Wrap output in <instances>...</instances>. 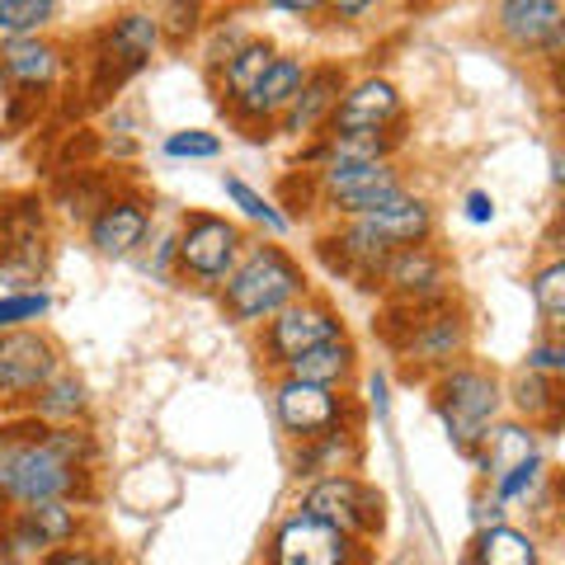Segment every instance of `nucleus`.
Returning a JSON list of instances; mask_svg holds the SVG:
<instances>
[{"instance_id": "nucleus-2", "label": "nucleus", "mask_w": 565, "mask_h": 565, "mask_svg": "<svg viewBox=\"0 0 565 565\" xmlns=\"http://www.w3.org/2000/svg\"><path fill=\"white\" fill-rule=\"evenodd\" d=\"M81 481V467H71L66 457H57L43 444V424L39 438H29L20 429H10L0 438V500L33 504V500H57L71 494Z\"/></svg>"}, {"instance_id": "nucleus-13", "label": "nucleus", "mask_w": 565, "mask_h": 565, "mask_svg": "<svg viewBox=\"0 0 565 565\" xmlns=\"http://www.w3.org/2000/svg\"><path fill=\"white\" fill-rule=\"evenodd\" d=\"M401 114V95H396V85L392 81H382V76H367L359 81L353 90L340 95V104L330 109V128L334 137H349V132H386L396 122Z\"/></svg>"}, {"instance_id": "nucleus-4", "label": "nucleus", "mask_w": 565, "mask_h": 565, "mask_svg": "<svg viewBox=\"0 0 565 565\" xmlns=\"http://www.w3.org/2000/svg\"><path fill=\"white\" fill-rule=\"evenodd\" d=\"M321 189L334 212L344 217H363L373 207H386L392 199H401V180L386 161H359V156H326L321 170Z\"/></svg>"}, {"instance_id": "nucleus-8", "label": "nucleus", "mask_w": 565, "mask_h": 565, "mask_svg": "<svg viewBox=\"0 0 565 565\" xmlns=\"http://www.w3.org/2000/svg\"><path fill=\"white\" fill-rule=\"evenodd\" d=\"M353 537H344L340 527H330L316 514H292L278 523L269 561L274 565H353Z\"/></svg>"}, {"instance_id": "nucleus-33", "label": "nucleus", "mask_w": 565, "mask_h": 565, "mask_svg": "<svg viewBox=\"0 0 565 565\" xmlns=\"http://www.w3.org/2000/svg\"><path fill=\"white\" fill-rule=\"evenodd\" d=\"M47 552V542L33 533V527L24 519H14L6 523V533H0V556H6L10 565H29V561H39Z\"/></svg>"}, {"instance_id": "nucleus-36", "label": "nucleus", "mask_w": 565, "mask_h": 565, "mask_svg": "<svg viewBox=\"0 0 565 565\" xmlns=\"http://www.w3.org/2000/svg\"><path fill=\"white\" fill-rule=\"evenodd\" d=\"M156 24H166L174 43L189 39L193 24H199V0H161V14H156Z\"/></svg>"}, {"instance_id": "nucleus-15", "label": "nucleus", "mask_w": 565, "mask_h": 565, "mask_svg": "<svg viewBox=\"0 0 565 565\" xmlns=\"http://www.w3.org/2000/svg\"><path fill=\"white\" fill-rule=\"evenodd\" d=\"M411 363H429V367H448L457 353L467 349V321L457 311H448L444 302H434L424 321L411 326V334L396 344Z\"/></svg>"}, {"instance_id": "nucleus-32", "label": "nucleus", "mask_w": 565, "mask_h": 565, "mask_svg": "<svg viewBox=\"0 0 565 565\" xmlns=\"http://www.w3.org/2000/svg\"><path fill=\"white\" fill-rule=\"evenodd\" d=\"M47 311H52L47 292H6V297H0V334L39 321V316H47Z\"/></svg>"}, {"instance_id": "nucleus-16", "label": "nucleus", "mask_w": 565, "mask_h": 565, "mask_svg": "<svg viewBox=\"0 0 565 565\" xmlns=\"http://www.w3.org/2000/svg\"><path fill=\"white\" fill-rule=\"evenodd\" d=\"M302 76H307V66L297 62V57H274L269 71H264L250 90H245L241 99H232L236 118H250V122L282 118V109L292 104V95L302 90Z\"/></svg>"}, {"instance_id": "nucleus-23", "label": "nucleus", "mask_w": 565, "mask_h": 565, "mask_svg": "<svg viewBox=\"0 0 565 565\" xmlns=\"http://www.w3.org/2000/svg\"><path fill=\"white\" fill-rule=\"evenodd\" d=\"M471 565H542V556L527 533H519V527H509V523H494V527L476 533Z\"/></svg>"}, {"instance_id": "nucleus-40", "label": "nucleus", "mask_w": 565, "mask_h": 565, "mask_svg": "<svg viewBox=\"0 0 565 565\" xmlns=\"http://www.w3.org/2000/svg\"><path fill=\"white\" fill-rule=\"evenodd\" d=\"M377 0H330V10L334 14H344V20H353V14H363V10H373Z\"/></svg>"}, {"instance_id": "nucleus-22", "label": "nucleus", "mask_w": 565, "mask_h": 565, "mask_svg": "<svg viewBox=\"0 0 565 565\" xmlns=\"http://www.w3.org/2000/svg\"><path fill=\"white\" fill-rule=\"evenodd\" d=\"M476 462H481L486 476H504L509 467H519L527 462V457H537V434H533V424H500V429H486V438L476 444Z\"/></svg>"}, {"instance_id": "nucleus-9", "label": "nucleus", "mask_w": 565, "mask_h": 565, "mask_svg": "<svg viewBox=\"0 0 565 565\" xmlns=\"http://www.w3.org/2000/svg\"><path fill=\"white\" fill-rule=\"evenodd\" d=\"M340 316L326 302H311V297H297L282 311L269 316V334H264V349H269V363H292L297 353H307L326 340H340Z\"/></svg>"}, {"instance_id": "nucleus-12", "label": "nucleus", "mask_w": 565, "mask_h": 565, "mask_svg": "<svg viewBox=\"0 0 565 565\" xmlns=\"http://www.w3.org/2000/svg\"><path fill=\"white\" fill-rule=\"evenodd\" d=\"M500 33L523 52H542L556 62L565 43V10L561 0H500Z\"/></svg>"}, {"instance_id": "nucleus-41", "label": "nucleus", "mask_w": 565, "mask_h": 565, "mask_svg": "<svg viewBox=\"0 0 565 565\" xmlns=\"http://www.w3.org/2000/svg\"><path fill=\"white\" fill-rule=\"evenodd\" d=\"M500 509H504L500 500H490V504H486V500H476V523H481V527H494V523H500Z\"/></svg>"}, {"instance_id": "nucleus-39", "label": "nucleus", "mask_w": 565, "mask_h": 565, "mask_svg": "<svg viewBox=\"0 0 565 565\" xmlns=\"http://www.w3.org/2000/svg\"><path fill=\"white\" fill-rule=\"evenodd\" d=\"M467 217H471L476 226H486V222H494V199H490V193H481V189H476V193H471V199H467Z\"/></svg>"}, {"instance_id": "nucleus-37", "label": "nucleus", "mask_w": 565, "mask_h": 565, "mask_svg": "<svg viewBox=\"0 0 565 565\" xmlns=\"http://www.w3.org/2000/svg\"><path fill=\"white\" fill-rule=\"evenodd\" d=\"M527 367H533V373H546V377H561L565 373V349L556 340H546V344H537L533 353H527Z\"/></svg>"}, {"instance_id": "nucleus-34", "label": "nucleus", "mask_w": 565, "mask_h": 565, "mask_svg": "<svg viewBox=\"0 0 565 565\" xmlns=\"http://www.w3.org/2000/svg\"><path fill=\"white\" fill-rule=\"evenodd\" d=\"M166 156H174V161H212V156H222V141L212 132H199V128L170 132L166 137Z\"/></svg>"}, {"instance_id": "nucleus-20", "label": "nucleus", "mask_w": 565, "mask_h": 565, "mask_svg": "<svg viewBox=\"0 0 565 565\" xmlns=\"http://www.w3.org/2000/svg\"><path fill=\"white\" fill-rule=\"evenodd\" d=\"M0 71H6V81H14L20 90H43V85H52V76H57V47L43 39L0 43Z\"/></svg>"}, {"instance_id": "nucleus-19", "label": "nucleus", "mask_w": 565, "mask_h": 565, "mask_svg": "<svg viewBox=\"0 0 565 565\" xmlns=\"http://www.w3.org/2000/svg\"><path fill=\"white\" fill-rule=\"evenodd\" d=\"M363 222H367V232L382 236L392 250H401V245H419V241H429L434 232V212L424 199H411V193H401V199H392L386 207H373V212H363Z\"/></svg>"}, {"instance_id": "nucleus-1", "label": "nucleus", "mask_w": 565, "mask_h": 565, "mask_svg": "<svg viewBox=\"0 0 565 565\" xmlns=\"http://www.w3.org/2000/svg\"><path fill=\"white\" fill-rule=\"evenodd\" d=\"M302 288H307V278L288 250H278V245H255V250L245 255V264H236V269L226 274L222 307L232 321H269L274 311L297 302Z\"/></svg>"}, {"instance_id": "nucleus-28", "label": "nucleus", "mask_w": 565, "mask_h": 565, "mask_svg": "<svg viewBox=\"0 0 565 565\" xmlns=\"http://www.w3.org/2000/svg\"><path fill=\"white\" fill-rule=\"evenodd\" d=\"M52 14H57V0H0V43L39 39Z\"/></svg>"}, {"instance_id": "nucleus-29", "label": "nucleus", "mask_w": 565, "mask_h": 565, "mask_svg": "<svg viewBox=\"0 0 565 565\" xmlns=\"http://www.w3.org/2000/svg\"><path fill=\"white\" fill-rule=\"evenodd\" d=\"M353 457H359V444H353V434L349 429H330L321 438H311V452H302V462L297 467H307V471H344Z\"/></svg>"}, {"instance_id": "nucleus-11", "label": "nucleus", "mask_w": 565, "mask_h": 565, "mask_svg": "<svg viewBox=\"0 0 565 565\" xmlns=\"http://www.w3.org/2000/svg\"><path fill=\"white\" fill-rule=\"evenodd\" d=\"M274 411H278V424L288 434H297L302 444L321 438L330 429H340L344 419V401L330 392V386H316V382H297V377H282L274 386Z\"/></svg>"}, {"instance_id": "nucleus-17", "label": "nucleus", "mask_w": 565, "mask_h": 565, "mask_svg": "<svg viewBox=\"0 0 565 565\" xmlns=\"http://www.w3.org/2000/svg\"><path fill=\"white\" fill-rule=\"evenodd\" d=\"M344 95V71L340 66H316L302 76V90L292 95V104L282 109V132H311V128H321V122L330 118V109L340 104Z\"/></svg>"}, {"instance_id": "nucleus-7", "label": "nucleus", "mask_w": 565, "mask_h": 565, "mask_svg": "<svg viewBox=\"0 0 565 565\" xmlns=\"http://www.w3.org/2000/svg\"><path fill=\"white\" fill-rule=\"evenodd\" d=\"M174 255H180L184 274H193L199 282H217L232 274V264L241 255V226H232L226 217H212V212H189L180 226V241H174Z\"/></svg>"}, {"instance_id": "nucleus-3", "label": "nucleus", "mask_w": 565, "mask_h": 565, "mask_svg": "<svg viewBox=\"0 0 565 565\" xmlns=\"http://www.w3.org/2000/svg\"><path fill=\"white\" fill-rule=\"evenodd\" d=\"M434 405L444 415V429L452 438L457 452H476V444L486 438L494 411H500V382L481 367H448L434 386Z\"/></svg>"}, {"instance_id": "nucleus-42", "label": "nucleus", "mask_w": 565, "mask_h": 565, "mask_svg": "<svg viewBox=\"0 0 565 565\" xmlns=\"http://www.w3.org/2000/svg\"><path fill=\"white\" fill-rule=\"evenodd\" d=\"M367 396H373V411L386 415V377L382 373H373V382H367Z\"/></svg>"}, {"instance_id": "nucleus-35", "label": "nucleus", "mask_w": 565, "mask_h": 565, "mask_svg": "<svg viewBox=\"0 0 565 565\" xmlns=\"http://www.w3.org/2000/svg\"><path fill=\"white\" fill-rule=\"evenodd\" d=\"M537 476H542V457H527V462L509 467L504 476H494V500H500V504L523 500V494L537 486Z\"/></svg>"}, {"instance_id": "nucleus-30", "label": "nucleus", "mask_w": 565, "mask_h": 565, "mask_svg": "<svg viewBox=\"0 0 565 565\" xmlns=\"http://www.w3.org/2000/svg\"><path fill=\"white\" fill-rule=\"evenodd\" d=\"M222 189H226V199H232L241 212H245V217H250V222H259V226H269V232L278 236V232H288V217H282V212L269 203V199H264V193H255L250 184H245V180H236V174H226V180H222Z\"/></svg>"}, {"instance_id": "nucleus-5", "label": "nucleus", "mask_w": 565, "mask_h": 565, "mask_svg": "<svg viewBox=\"0 0 565 565\" xmlns=\"http://www.w3.org/2000/svg\"><path fill=\"white\" fill-rule=\"evenodd\" d=\"M156 43H161V24L147 10H128L104 29L99 52H95V95H114L122 81L151 62Z\"/></svg>"}, {"instance_id": "nucleus-18", "label": "nucleus", "mask_w": 565, "mask_h": 565, "mask_svg": "<svg viewBox=\"0 0 565 565\" xmlns=\"http://www.w3.org/2000/svg\"><path fill=\"white\" fill-rule=\"evenodd\" d=\"M147 203L141 199H104L99 212L90 217V245L99 255H128L141 245V236H147Z\"/></svg>"}, {"instance_id": "nucleus-21", "label": "nucleus", "mask_w": 565, "mask_h": 565, "mask_svg": "<svg viewBox=\"0 0 565 565\" xmlns=\"http://www.w3.org/2000/svg\"><path fill=\"white\" fill-rule=\"evenodd\" d=\"M282 367H288V377H297V382H316V386L340 392V386L349 382V373H353V344L340 334V340H326V344H316L307 353H297V359L282 363Z\"/></svg>"}, {"instance_id": "nucleus-10", "label": "nucleus", "mask_w": 565, "mask_h": 565, "mask_svg": "<svg viewBox=\"0 0 565 565\" xmlns=\"http://www.w3.org/2000/svg\"><path fill=\"white\" fill-rule=\"evenodd\" d=\"M47 377H57V349L39 330H6L0 334V401H24Z\"/></svg>"}, {"instance_id": "nucleus-38", "label": "nucleus", "mask_w": 565, "mask_h": 565, "mask_svg": "<svg viewBox=\"0 0 565 565\" xmlns=\"http://www.w3.org/2000/svg\"><path fill=\"white\" fill-rule=\"evenodd\" d=\"M43 565H104L95 552H85V546H62V552H52Z\"/></svg>"}, {"instance_id": "nucleus-27", "label": "nucleus", "mask_w": 565, "mask_h": 565, "mask_svg": "<svg viewBox=\"0 0 565 565\" xmlns=\"http://www.w3.org/2000/svg\"><path fill=\"white\" fill-rule=\"evenodd\" d=\"M278 57V52L264 43V39H250V43H241L232 57L222 62V81H226V90H232V99H241L245 90H250V85L264 76V71H269V62Z\"/></svg>"}, {"instance_id": "nucleus-31", "label": "nucleus", "mask_w": 565, "mask_h": 565, "mask_svg": "<svg viewBox=\"0 0 565 565\" xmlns=\"http://www.w3.org/2000/svg\"><path fill=\"white\" fill-rule=\"evenodd\" d=\"M533 302H537L546 326H561V316H565V264L561 259H552L533 278Z\"/></svg>"}, {"instance_id": "nucleus-26", "label": "nucleus", "mask_w": 565, "mask_h": 565, "mask_svg": "<svg viewBox=\"0 0 565 565\" xmlns=\"http://www.w3.org/2000/svg\"><path fill=\"white\" fill-rule=\"evenodd\" d=\"M85 411V382L76 377H47L39 392H33V415L47 424H71Z\"/></svg>"}, {"instance_id": "nucleus-25", "label": "nucleus", "mask_w": 565, "mask_h": 565, "mask_svg": "<svg viewBox=\"0 0 565 565\" xmlns=\"http://www.w3.org/2000/svg\"><path fill=\"white\" fill-rule=\"evenodd\" d=\"M20 519H24L47 546L71 542V537H76V527H81V514H76V504H71L66 494H57V500H33V504H24Z\"/></svg>"}, {"instance_id": "nucleus-43", "label": "nucleus", "mask_w": 565, "mask_h": 565, "mask_svg": "<svg viewBox=\"0 0 565 565\" xmlns=\"http://www.w3.org/2000/svg\"><path fill=\"white\" fill-rule=\"evenodd\" d=\"M278 10H292V14H311L316 6H321V0H274Z\"/></svg>"}, {"instance_id": "nucleus-6", "label": "nucleus", "mask_w": 565, "mask_h": 565, "mask_svg": "<svg viewBox=\"0 0 565 565\" xmlns=\"http://www.w3.org/2000/svg\"><path fill=\"white\" fill-rule=\"evenodd\" d=\"M302 514L326 519L344 537H373L382 527V494L367 490L363 481H353L349 471H334V476H321L302 494Z\"/></svg>"}, {"instance_id": "nucleus-24", "label": "nucleus", "mask_w": 565, "mask_h": 565, "mask_svg": "<svg viewBox=\"0 0 565 565\" xmlns=\"http://www.w3.org/2000/svg\"><path fill=\"white\" fill-rule=\"evenodd\" d=\"M514 405H519V415H527V424H546V429H556V424H561L556 377L523 367V373L514 377Z\"/></svg>"}, {"instance_id": "nucleus-14", "label": "nucleus", "mask_w": 565, "mask_h": 565, "mask_svg": "<svg viewBox=\"0 0 565 565\" xmlns=\"http://www.w3.org/2000/svg\"><path fill=\"white\" fill-rule=\"evenodd\" d=\"M382 278L401 302H444V259H438L429 245H401V250L386 255Z\"/></svg>"}]
</instances>
